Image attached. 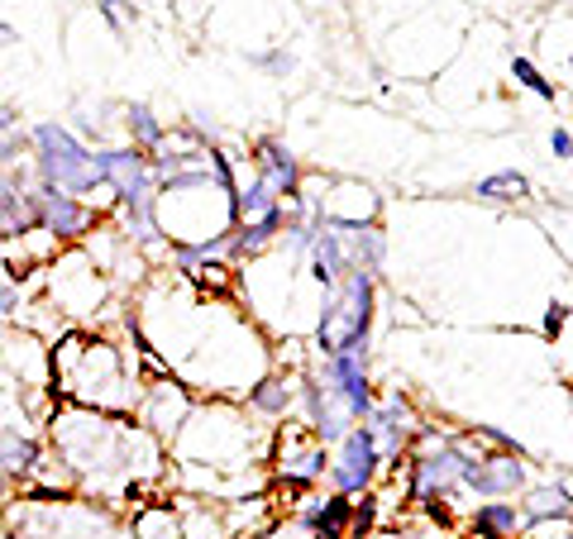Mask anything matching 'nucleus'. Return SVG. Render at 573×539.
Instances as JSON below:
<instances>
[{"mask_svg": "<svg viewBox=\"0 0 573 539\" xmlns=\"http://www.w3.org/2000/svg\"><path fill=\"white\" fill-rule=\"evenodd\" d=\"M373 282H378L373 272L349 268L326 292V316H320V330H316L320 358L349 349V344H368V330H373Z\"/></svg>", "mask_w": 573, "mask_h": 539, "instance_id": "nucleus-1", "label": "nucleus"}, {"mask_svg": "<svg viewBox=\"0 0 573 539\" xmlns=\"http://www.w3.org/2000/svg\"><path fill=\"white\" fill-rule=\"evenodd\" d=\"M63 382L77 401L96 406H125L129 401V373L125 358L115 344H96V339H67L63 344Z\"/></svg>", "mask_w": 573, "mask_h": 539, "instance_id": "nucleus-2", "label": "nucleus"}, {"mask_svg": "<svg viewBox=\"0 0 573 539\" xmlns=\"http://www.w3.org/2000/svg\"><path fill=\"white\" fill-rule=\"evenodd\" d=\"M34 163H39V182L67 196H91L101 187L96 172V153L63 125H34Z\"/></svg>", "mask_w": 573, "mask_h": 539, "instance_id": "nucleus-3", "label": "nucleus"}, {"mask_svg": "<svg viewBox=\"0 0 573 539\" xmlns=\"http://www.w3.org/2000/svg\"><path fill=\"white\" fill-rule=\"evenodd\" d=\"M459 469H463V439L421 429V449H416V459H411V497L445 501L454 487H459Z\"/></svg>", "mask_w": 573, "mask_h": 539, "instance_id": "nucleus-4", "label": "nucleus"}, {"mask_svg": "<svg viewBox=\"0 0 573 539\" xmlns=\"http://www.w3.org/2000/svg\"><path fill=\"white\" fill-rule=\"evenodd\" d=\"M459 487L487 497V501H507L525 487V463H517V453H483L463 439V469H459Z\"/></svg>", "mask_w": 573, "mask_h": 539, "instance_id": "nucleus-5", "label": "nucleus"}, {"mask_svg": "<svg viewBox=\"0 0 573 539\" xmlns=\"http://www.w3.org/2000/svg\"><path fill=\"white\" fill-rule=\"evenodd\" d=\"M34 224L53 244H72V239H81L96 224V210L81 196H67V191H53L39 182L34 187Z\"/></svg>", "mask_w": 573, "mask_h": 539, "instance_id": "nucleus-6", "label": "nucleus"}, {"mask_svg": "<svg viewBox=\"0 0 573 539\" xmlns=\"http://www.w3.org/2000/svg\"><path fill=\"white\" fill-rule=\"evenodd\" d=\"M382 473V453H378V439L368 425H354L349 435L340 439V459L330 463V477L340 487V497H358L373 487V477Z\"/></svg>", "mask_w": 573, "mask_h": 539, "instance_id": "nucleus-7", "label": "nucleus"}, {"mask_svg": "<svg viewBox=\"0 0 573 539\" xmlns=\"http://www.w3.org/2000/svg\"><path fill=\"white\" fill-rule=\"evenodd\" d=\"M302 397H306V425H310V435L320 439V445H340L344 435L354 429V411L344 406V397L330 387L326 377H306V387H302Z\"/></svg>", "mask_w": 573, "mask_h": 539, "instance_id": "nucleus-8", "label": "nucleus"}, {"mask_svg": "<svg viewBox=\"0 0 573 539\" xmlns=\"http://www.w3.org/2000/svg\"><path fill=\"white\" fill-rule=\"evenodd\" d=\"M368 429H373V439H378V453H382V463L387 459H397V453L411 445L416 435H421V421H416V411H411V401L402 397V392H392L387 401H373V411H368Z\"/></svg>", "mask_w": 573, "mask_h": 539, "instance_id": "nucleus-9", "label": "nucleus"}, {"mask_svg": "<svg viewBox=\"0 0 573 539\" xmlns=\"http://www.w3.org/2000/svg\"><path fill=\"white\" fill-rule=\"evenodd\" d=\"M330 469V459H326V445H320L310 429H296V425H286V435H282V453H278V473L286 477V483H316L320 473Z\"/></svg>", "mask_w": 573, "mask_h": 539, "instance_id": "nucleus-10", "label": "nucleus"}, {"mask_svg": "<svg viewBox=\"0 0 573 539\" xmlns=\"http://www.w3.org/2000/svg\"><path fill=\"white\" fill-rule=\"evenodd\" d=\"M254 177L278 191L282 206L302 196V163H296L292 149H286V143H278V139H258L254 143Z\"/></svg>", "mask_w": 573, "mask_h": 539, "instance_id": "nucleus-11", "label": "nucleus"}, {"mask_svg": "<svg viewBox=\"0 0 573 539\" xmlns=\"http://www.w3.org/2000/svg\"><path fill=\"white\" fill-rule=\"evenodd\" d=\"M306 254H310V278L326 286V292L344 278V272H349V248H344V230H334V224H320Z\"/></svg>", "mask_w": 573, "mask_h": 539, "instance_id": "nucleus-12", "label": "nucleus"}, {"mask_svg": "<svg viewBox=\"0 0 573 539\" xmlns=\"http://www.w3.org/2000/svg\"><path fill=\"white\" fill-rule=\"evenodd\" d=\"M521 506L517 501H483V506L473 511V530L478 539H517L521 530Z\"/></svg>", "mask_w": 573, "mask_h": 539, "instance_id": "nucleus-13", "label": "nucleus"}, {"mask_svg": "<svg viewBox=\"0 0 573 539\" xmlns=\"http://www.w3.org/2000/svg\"><path fill=\"white\" fill-rule=\"evenodd\" d=\"M292 401H296V382H286V377H263L249 387V406L258 415H272V421L292 411Z\"/></svg>", "mask_w": 573, "mask_h": 539, "instance_id": "nucleus-14", "label": "nucleus"}, {"mask_svg": "<svg viewBox=\"0 0 573 539\" xmlns=\"http://www.w3.org/2000/svg\"><path fill=\"white\" fill-rule=\"evenodd\" d=\"M34 463H39V445L0 425V477L5 473H29Z\"/></svg>", "mask_w": 573, "mask_h": 539, "instance_id": "nucleus-15", "label": "nucleus"}, {"mask_svg": "<svg viewBox=\"0 0 573 539\" xmlns=\"http://www.w3.org/2000/svg\"><path fill=\"white\" fill-rule=\"evenodd\" d=\"M521 516L525 521H545V516L564 521L569 516V487L559 483V487H540V492H531V497L521 501Z\"/></svg>", "mask_w": 573, "mask_h": 539, "instance_id": "nucleus-16", "label": "nucleus"}, {"mask_svg": "<svg viewBox=\"0 0 573 539\" xmlns=\"http://www.w3.org/2000/svg\"><path fill=\"white\" fill-rule=\"evenodd\" d=\"M478 196H483V201H525V196H531V182H525V172L507 167V172L483 177V182H478Z\"/></svg>", "mask_w": 573, "mask_h": 539, "instance_id": "nucleus-17", "label": "nucleus"}, {"mask_svg": "<svg viewBox=\"0 0 573 539\" xmlns=\"http://www.w3.org/2000/svg\"><path fill=\"white\" fill-rule=\"evenodd\" d=\"M125 125H129V139H135V149H139V153L158 149V143L167 139V129L158 125V115H153L143 101H139V105H129V119H125Z\"/></svg>", "mask_w": 573, "mask_h": 539, "instance_id": "nucleus-18", "label": "nucleus"}, {"mask_svg": "<svg viewBox=\"0 0 573 539\" xmlns=\"http://www.w3.org/2000/svg\"><path fill=\"white\" fill-rule=\"evenodd\" d=\"M139 539H182V525H177L173 506H143L135 516Z\"/></svg>", "mask_w": 573, "mask_h": 539, "instance_id": "nucleus-19", "label": "nucleus"}, {"mask_svg": "<svg viewBox=\"0 0 573 539\" xmlns=\"http://www.w3.org/2000/svg\"><path fill=\"white\" fill-rule=\"evenodd\" d=\"M511 81H517V87H525V91H535L540 101H559V87L531 63V57H511Z\"/></svg>", "mask_w": 573, "mask_h": 539, "instance_id": "nucleus-20", "label": "nucleus"}, {"mask_svg": "<svg viewBox=\"0 0 573 539\" xmlns=\"http://www.w3.org/2000/svg\"><path fill=\"white\" fill-rule=\"evenodd\" d=\"M96 10H101V15H105V24H111V29H115V34H125V29H129V24H135V20H139V10H135V0H101V5H96Z\"/></svg>", "mask_w": 573, "mask_h": 539, "instance_id": "nucleus-21", "label": "nucleus"}, {"mask_svg": "<svg viewBox=\"0 0 573 539\" xmlns=\"http://www.w3.org/2000/svg\"><path fill=\"white\" fill-rule=\"evenodd\" d=\"M564 310H569L564 301H555V306H549V316H545V339H559V334H564V320H569Z\"/></svg>", "mask_w": 573, "mask_h": 539, "instance_id": "nucleus-22", "label": "nucleus"}, {"mask_svg": "<svg viewBox=\"0 0 573 539\" xmlns=\"http://www.w3.org/2000/svg\"><path fill=\"white\" fill-rule=\"evenodd\" d=\"M549 149H555V158H569V153H573V134H569V125H555V134H549Z\"/></svg>", "mask_w": 573, "mask_h": 539, "instance_id": "nucleus-23", "label": "nucleus"}, {"mask_svg": "<svg viewBox=\"0 0 573 539\" xmlns=\"http://www.w3.org/2000/svg\"><path fill=\"white\" fill-rule=\"evenodd\" d=\"M258 67H268V72H292V57L286 53H263V57H254Z\"/></svg>", "mask_w": 573, "mask_h": 539, "instance_id": "nucleus-24", "label": "nucleus"}, {"mask_svg": "<svg viewBox=\"0 0 573 539\" xmlns=\"http://www.w3.org/2000/svg\"><path fill=\"white\" fill-rule=\"evenodd\" d=\"M20 301V292H15V282H0V316H10Z\"/></svg>", "mask_w": 573, "mask_h": 539, "instance_id": "nucleus-25", "label": "nucleus"}, {"mask_svg": "<svg viewBox=\"0 0 573 539\" xmlns=\"http://www.w3.org/2000/svg\"><path fill=\"white\" fill-rule=\"evenodd\" d=\"M10 163H15V139H10V134H0V172H5Z\"/></svg>", "mask_w": 573, "mask_h": 539, "instance_id": "nucleus-26", "label": "nucleus"}, {"mask_svg": "<svg viewBox=\"0 0 573 539\" xmlns=\"http://www.w3.org/2000/svg\"><path fill=\"white\" fill-rule=\"evenodd\" d=\"M15 43V29H10V24H0V48H10Z\"/></svg>", "mask_w": 573, "mask_h": 539, "instance_id": "nucleus-27", "label": "nucleus"}, {"mask_svg": "<svg viewBox=\"0 0 573 539\" xmlns=\"http://www.w3.org/2000/svg\"><path fill=\"white\" fill-rule=\"evenodd\" d=\"M10 129H15V115H10V111H0V134H10Z\"/></svg>", "mask_w": 573, "mask_h": 539, "instance_id": "nucleus-28", "label": "nucleus"}]
</instances>
